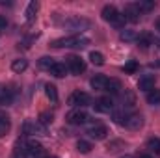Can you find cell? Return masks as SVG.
I'll return each mask as SVG.
<instances>
[{
	"label": "cell",
	"instance_id": "1",
	"mask_svg": "<svg viewBox=\"0 0 160 158\" xmlns=\"http://www.w3.org/2000/svg\"><path fill=\"white\" fill-rule=\"evenodd\" d=\"M89 45V39L84 36H71V37H62V39H54L50 43V47L54 48H84Z\"/></svg>",
	"mask_w": 160,
	"mask_h": 158
},
{
	"label": "cell",
	"instance_id": "2",
	"mask_svg": "<svg viewBox=\"0 0 160 158\" xmlns=\"http://www.w3.org/2000/svg\"><path fill=\"white\" fill-rule=\"evenodd\" d=\"M101 15H102V19H104L106 22H110L112 26H116V28H119V30H125V17H123V13H119L114 6H104L102 11H101Z\"/></svg>",
	"mask_w": 160,
	"mask_h": 158
},
{
	"label": "cell",
	"instance_id": "3",
	"mask_svg": "<svg viewBox=\"0 0 160 158\" xmlns=\"http://www.w3.org/2000/svg\"><path fill=\"white\" fill-rule=\"evenodd\" d=\"M65 60H67V62H65L67 71H71L73 75H80V73L86 71V62H84L82 58H78V56H67Z\"/></svg>",
	"mask_w": 160,
	"mask_h": 158
},
{
	"label": "cell",
	"instance_id": "4",
	"mask_svg": "<svg viewBox=\"0 0 160 158\" xmlns=\"http://www.w3.org/2000/svg\"><path fill=\"white\" fill-rule=\"evenodd\" d=\"M69 104L71 106H88V104H91V97L88 95V93H84V91H75L71 97H69Z\"/></svg>",
	"mask_w": 160,
	"mask_h": 158
},
{
	"label": "cell",
	"instance_id": "5",
	"mask_svg": "<svg viewBox=\"0 0 160 158\" xmlns=\"http://www.w3.org/2000/svg\"><path fill=\"white\" fill-rule=\"evenodd\" d=\"M93 108H95V112H99V114H108V112L114 110V102H112L110 97H101V99H97V101L93 102Z\"/></svg>",
	"mask_w": 160,
	"mask_h": 158
},
{
	"label": "cell",
	"instance_id": "6",
	"mask_svg": "<svg viewBox=\"0 0 160 158\" xmlns=\"http://www.w3.org/2000/svg\"><path fill=\"white\" fill-rule=\"evenodd\" d=\"M24 134H36V136H45V126L39 121H24L22 125Z\"/></svg>",
	"mask_w": 160,
	"mask_h": 158
},
{
	"label": "cell",
	"instance_id": "7",
	"mask_svg": "<svg viewBox=\"0 0 160 158\" xmlns=\"http://www.w3.org/2000/svg\"><path fill=\"white\" fill-rule=\"evenodd\" d=\"M88 119H89V116H88L84 110H80V108H77V110H73V112L67 114V121H69L71 125H84Z\"/></svg>",
	"mask_w": 160,
	"mask_h": 158
},
{
	"label": "cell",
	"instance_id": "8",
	"mask_svg": "<svg viewBox=\"0 0 160 158\" xmlns=\"http://www.w3.org/2000/svg\"><path fill=\"white\" fill-rule=\"evenodd\" d=\"M88 134H89V138H93V140H104V138H106V134H108V128H106L104 125L97 123V125L89 126Z\"/></svg>",
	"mask_w": 160,
	"mask_h": 158
},
{
	"label": "cell",
	"instance_id": "9",
	"mask_svg": "<svg viewBox=\"0 0 160 158\" xmlns=\"http://www.w3.org/2000/svg\"><path fill=\"white\" fill-rule=\"evenodd\" d=\"M26 151L34 158H45L43 156V145H41L38 140H28L26 141Z\"/></svg>",
	"mask_w": 160,
	"mask_h": 158
},
{
	"label": "cell",
	"instance_id": "10",
	"mask_svg": "<svg viewBox=\"0 0 160 158\" xmlns=\"http://www.w3.org/2000/svg\"><path fill=\"white\" fill-rule=\"evenodd\" d=\"M123 17H125V21H128V22H138V21H140V11H138V7H136L134 4H128V6H125Z\"/></svg>",
	"mask_w": 160,
	"mask_h": 158
},
{
	"label": "cell",
	"instance_id": "11",
	"mask_svg": "<svg viewBox=\"0 0 160 158\" xmlns=\"http://www.w3.org/2000/svg\"><path fill=\"white\" fill-rule=\"evenodd\" d=\"M142 125H143V117L140 114H130V116H127V119H125V126L130 128V130H138Z\"/></svg>",
	"mask_w": 160,
	"mask_h": 158
},
{
	"label": "cell",
	"instance_id": "12",
	"mask_svg": "<svg viewBox=\"0 0 160 158\" xmlns=\"http://www.w3.org/2000/svg\"><path fill=\"white\" fill-rule=\"evenodd\" d=\"M138 89H142V91H151V89H155V77H151V75H145V77H142V78L138 80Z\"/></svg>",
	"mask_w": 160,
	"mask_h": 158
},
{
	"label": "cell",
	"instance_id": "13",
	"mask_svg": "<svg viewBox=\"0 0 160 158\" xmlns=\"http://www.w3.org/2000/svg\"><path fill=\"white\" fill-rule=\"evenodd\" d=\"M89 84H91L93 89H97V91H104V89H106V84H108V78H106L104 75H97V77H93V78L89 80Z\"/></svg>",
	"mask_w": 160,
	"mask_h": 158
},
{
	"label": "cell",
	"instance_id": "14",
	"mask_svg": "<svg viewBox=\"0 0 160 158\" xmlns=\"http://www.w3.org/2000/svg\"><path fill=\"white\" fill-rule=\"evenodd\" d=\"M136 41H138V47H140L142 50H147V48H149V47L155 43L153 36H151L149 32H143L142 36H138V39H136Z\"/></svg>",
	"mask_w": 160,
	"mask_h": 158
},
{
	"label": "cell",
	"instance_id": "15",
	"mask_svg": "<svg viewBox=\"0 0 160 158\" xmlns=\"http://www.w3.org/2000/svg\"><path fill=\"white\" fill-rule=\"evenodd\" d=\"M48 71H50V75H52V77H56V78H63V77L67 75V65H65V63H58V62H56Z\"/></svg>",
	"mask_w": 160,
	"mask_h": 158
},
{
	"label": "cell",
	"instance_id": "16",
	"mask_svg": "<svg viewBox=\"0 0 160 158\" xmlns=\"http://www.w3.org/2000/svg\"><path fill=\"white\" fill-rule=\"evenodd\" d=\"M9 128H11V121H9V117L6 116V112L0 110V138L6 136V134L9 132Z\"/></svg>",
	"mask_w": 160,
	"mask_h": 158
},
{
	"label": "cell",
	"instance_id": "17",
	"mask_svg": "<svg viewBox=\"0 0 160 158\" xmlns=\"http://www.w3.org/2000/svg\"><path fill=\"white\" fill-rule=\"evenodd\" d=\"M13 102V91L11 89H8V87H4V86H0V104H11Z\"/></svg>",
	"mask_w": 160,
	"mask_h": 158
},
{
	"label": "cell",
	"instance_id": "18",
	"mask_svg": "<svg viewBox=\"0 0 160 158\" xmlns=\"http://www.w3.org/2000/svg\"><path fill=\"white\" fill-rule=\"evenodd\" d=\"M134 6L138 7V11H140V13H142V11H143V13H147V11H153L157 4H155L153 0H138Z\"/></svg>",
	"mask_w": 160,
	"mask_h": 158
},
{
	"label": "cell",
	"instance_id": "19",
	"mask_svg": "<svg viewBox=\"0 0 160 158\" xmlns=\"http://www.w3.org/2000/svg\"><path fill=\"white\" fill-rule=\"evenodd\" d=\"M121 89H123V87H121V82L119 80H116V78H108V84H106V89H104V91H108V93H110V95H118V93H121Z\"/></svg>",
	"mask_w": 160,
	"mask_h": 158
},
{
	"label": "cell",
	"instance_id": "20",
	"mask_svg": "<svg viewBox=\"0 0 160 158\" xmlns=\"http://www.w3.org/2000/svg\"><path fill=\"white\" fill-rule=\"evenodd\" d=\"M121 101H123V106H125V108H132V106L136 104V95H134L132 91L125 89V93H123Z\"/></svg>",
	"mask_w": 160,
	"mask_h": 158
},
{
	"label": "cell",
	"instance_id": "21",
	"mask_svg": "<svg viewBox=\"0 0 160 158\" xmlns=\"http://www.w3.org/2000/svg\"><path fill=\"white\" fill-rule=\"evenodd\" d=\"M38 9H39V4H38V2H30V4H28V7H26V21H28V22H32V21L36 19Z\"/></svg>",
	"mask_w": 160,
	"mask_h": 158
},
{
	"label": "cell",
	"instance_id": "22",
	"mask_svg": "<svg viewBox=\"0 0 160 158\" xmlns=\"http://www.w3.org/2000/svg\"><path fill=\"white\" fill-rule=\"evenodd\" d=\"M26 67H28V62H26L24 58H19V60H15V62L11 63V69H13L15 73H22V71H26Z\"/></svg>",
	"mask_w": 160,
	"mask_h": 158
},
{
	"label": "cell",
	"instance_id": "23",
	"mask_svg": "<svg viewBox=\"0 0 160 158\" xmlns=\"http://www.w3.org/2000/svg\"><path fill=\"white\" fill-rule=\"evenodd\" d=\"M45 93H47V97H48L52 102H58V89H56V86L47 84V86H45Z\"/></svg>",
	"mask_w": 160,
	"mask_h": 158
},
{
	"label": "cell",
	"instance_id": "24",
	"mask_svg": "<svg viewBox=\"0 0 160 158\" xmlns=\"http://www.w3.org/2000/svg\"><path fill=\"white\" fill-rule=\"evenodd\" d=\"M119 39L130 43V41L138 39V36H136V32H134V30H121V32H119Z\"/></svg>",
	"mask_w": 160,
	"mask_h": 158
},
{
	"label": "cell",
	"instance_id": "25",
	"mask_svg": "<svg viewBox=\"0 0 160 158\" xmlns=\"http://www.w3.org/2000/svg\"><path fill=\"white\" fill-rule=\"evenodd\" d=\"M147 102L149 104H160V89H151L149 93H147Z\"/></svg>",
	"mask_w": 160,
	"mask_h": 158
},
{
	"label": "cell",
	"instance_id": "26",
	"mask_svg": "<svg viewBox=\"0 0 160 158\" xmlns=\"http://www.w3.org/2000/svg\"><path fill=\"white\" fill-rule=\"evenodd\" d=\"M123 71H125L127 75H134V73L138 71V62H136V60H128V62L123 65Z\"/></svg>",
	"mask_w": 160,
	"mask_h": 158
},
{
	"label": "cell",
	"instance_id": "27",
	"mask_svg": "<svg viewBox=\"0 0 160 158\" xmlns=\"http://www.w3.org/2000/svg\"><path fill=\"white\" fill-rule=\"evenodd\" d=\"M91 149H93V147H91V143H89V141H86V140H78V143H77V151H78V153L88 155Z\"/></svg>",
	"mask_w": 160,
	"mask_h": 158
},
{
	"label": "cell",
	"instance_id": "28",
	"mask_svg": "<svg viewBox=\"0 0 160 158\" xmlns=\"http://www.w3.org/2000/svg\"><path fill=\"white\" fill-rule=\"evenodd\" d=\"M147 149L153 153H160V138H149L147 140Z\"/></svg>",
	"mask_w": 160,
	"mask_h": 158
},
{
	"label": "cell",
	"instance_id": "29",
	"mask_svg": "<svg viewBox=\"0 0 160 158\" xmlns=\"http://www.w3.org/2000/svg\"><path fill=\"white\" fill-rule=\"evenodd\" d=\"M89 62H91L93 65H102V63H104V56H102L101 52H95V50H93V52L89 54Z\"/></svg>",
	"mask_w": 160,
	"mask_h": 158
},
{
	"label": "cell",
	"instance_id": "30",
	"mask_svg": "<svg viewBox=\"0 0 160 158\" xmlns=\"http://www.w3.org/2000/svg\"><path fill=\"white\" fill-rule=\"evenodd\" d=\"M38 121H39L43 126H47V125H52V121H54V116H52V114H48V112H41V114H39V119H38Z\"/></svg>",
	"mask_w": 160,
	"mask_h": 158
},
{
	"label": "cell",
	"instance_id": "31",
	"mask_svg": "<svg viewBox=\"0 0 160 158\" xmlns=\"http://www.w3.org/2000/svg\"><path fill=\"white\" fill-rule=\"evenodd\" d=\"M54 63H56V62H54V58H50V56H43V58H39V67H43V69H50Z\"/></svg>",
	"mask_w": 160,
	"mask_h": 158
},
{
	"label": "cell",
	"instance_id": "32",
	"mask_svg": "<svg viewBox=\"0 0 160 158\" xmlns=\"http://www.w3.org/2000/svg\"><path fill=\"white\" fill-rule=\"evenodd\" d=\"M11 158H28V151H26L22 145H17V147L13 149V156Z\"/></svg>",
	"mask_w": 160,
	"mask_h": 158
},
{
	"label": "cell",
	"instance_id": "33",
	"mask_svg": "<svg viewBox=\"0 0 160 158\" xmlns=\"http://www.w3.org/2000/svg\"><path fill=\"white\" fill-rule=\"evenodd\" d=\"M114 119H116V123H119V125H125V119H127V116H123L121 112H114Z\"/></svg>",
	"mask_w": 160,
	"mask_h": 158
},
{
	"label": "cell",
	"instance_id": "34",
	"mask_svg": "<svg viewBox=\"0 0 160 158\" xmlns=\"http://www.w3.org/2000/svg\"><path fill=\"white\" fill-rule=\"evenodd\" d=\"M6 26H8V21H6V17H2V15H0V32H2V30H6Z\"/></svg>",
	"mask_w": 160,
	"mask_h": 158
},
{
	"label": "cell",
	"instance_id": "35",
	"mask_svg": "<svg viewBox=\"0 0 160 158\" xmlns=\"http://www.w3.org/2000/svg\"><path fill=\"white\" fill-rule=\"evenodd\" d=\"M155 28L160 32V19H157V22H155Z\"/></svg>",
	"mask_w": 160,
	"mask_h": 158
},
{
	"label": "cell",
	"instance_id": "36",
	"mask_svg": "<svg viewBox=\"0 0 160 158\" xmlns=\"http://www.w3.org/2000/svg\"><path fill=\"white\" fill-rule=\"evenodd\" d=\"M140 158H155V156H151V155H140Z\"/></svg>",
	"mask_w": 160,
	"mask_h": 158
},
{
	"label": "cell",
	"instance_id": "37",
	"mask_svg": "<svg viewBox=\"0 0 160 158\" xmlns=\"http://www.w3.org/2000/svg\"><path fill=\"white\" fill-rule=\"evenodd\" d=\"M121 158H130V156H128V155H127V156H121Z\"/></svg>",
	"mask_w": 160,
	"mask_h": 158
},
{
	"label": "cell",
	"instance_id": "38",
	"mask_svg": "<svg viewBox=\"0 0 160 158\" xmlns=\"http://www.w3.org/2000/svg\"><path fill=\"white\" fill-rule=\"evenodd\" d=\"M45 158H56V156H45Z\"/></svg>",
	"mask_w": 160,
	"mask_h": 158
},
{
	"label": "cell",
	"instance_id": "39",
	"mask_svg": "<svg viewBox=\"0 0 160 158\" xmlns=\"http://www.w3.org/2000/svg\"><path fill=\"white\" fill-rule=\"evenodd\" d=\"M157 43H158V47H160V41H157Z\"/></svg>",
	"mask_w": 160,
	"mask_h": 158
}]
</instances>
